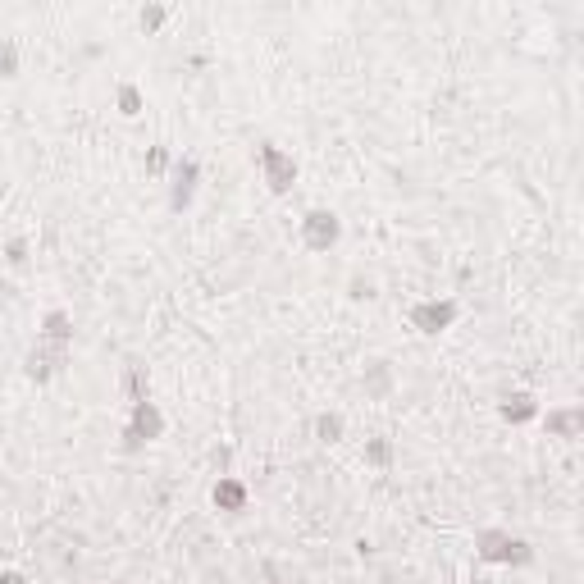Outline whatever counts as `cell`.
Masks as SVG:
<instances>
[{
	"instance_id": "obj_10",
	"label": "cell",
	"mask_w": 584,
	"mask_h": 584,
	"mask_svg": "<svg viewBox=\"0 0 584 584\" xmlns=\"http://www.w3.org/2000/svg\"><path fill=\"white\" fill-rule=\"evenodd\" d=\"M315 430H320V439H338V434H342V416H320V425H315Z\"/></svg>"
},
{
	"instance_id": "obj_3",
	"label": "cell",
	"mask_w": 584,
	"mask_h": 584,
	"mask_svg": "<svg viewBox=\"0 0 584 584\" xmlns=\"http://www.w3.org/2000/svg\"><path fill=\"white\" fill-rule=\"evenodd\" d=\"M333 238H338V220L324 215V210H310V215H306V242L315 247V251H324Z\"/></svg>"
},
{
	"instance_id": "obj_1",
	"label": "cell",
	"mask_w": 584,
	"mask_h": 584,
	"mask_svg": "<svg viewBox=\"0 0 584 584\" xmlns=\"http://www.w3.org/2000/svg\"><path fill=\"white\" fill-rule=\"evenodd\" d=\"M160 430H165V420H160V411L151 407V402H132V425H128V448H142V443L160 439Z\"/></svg>"
},
{
	"instance_id": "obj_9",
	"label": "cell",
	"mask_w": 584,
	"mask_h": 584,
	"mask_svg": "<svg viewBox=\"0 0 584 584\" xmlns=\"http://www.w3.org/2000/svg\"><path fill=\"white\" fill-rule=\"evenodd\" d=\"M46 338L64 347V338H69V320H64V315H51V320H46Z\"/></svg>"
},
{
	"instance_id": "obj_13",
	"label": "cell",
	"mask_w": 584,
	"mask_h": 584,
	"mask_svg": "<svg viewBox=\"0 0 584 584\" xmlns=\"http://www.w3.org/2000/svg\"><path fill=\"white\" fill-rule=\"evenodd\" d=\"M0 584H23V580H19V575H5V580H0Z\"/></svg>"
},
{
	"instance_id": "obj_4",
	"label": "cell",
	"mask_w": 584,
	"mask_h": 584,
	"mask_svg": "<svg viewBox=\"0 0 584 584\" xmlns=\"http://www.w3.org/2000/svg\"><path fill=\"white\" fill-rule=\"evenodd\" d=\"M452 315H457L452 301H425V306L416 310V324H420L425 333H439V329H448V324H452Z\"/></svg>"
},
{
	"instance_id": "obj_6",
	"label": "cell",
	"mask_w": 584,
	"mask_h": 584,
	"mask_svg": "<svg viewBox=\"0 0 584 584\" xmlns=\"http://www.w3.org/2000/svg\"><path fill=\"white\" fill-rule=\"evenodd\" d=\"M192 183H197V165L188 160V165H178V188H174V206L178 210L192 201Z\"/></svg>"
},
{
	"instance_id": "obj_7",
	"label": "cell",
	"mask_w": 584,
	"mask_h": 584,
	"mask_svg": "<svg viewBox=\"0 0 584 584\" xmlns=\"http://www.w3.org/2000/svg\"><path fill=\"white\" fill-rule=\"evenodd\" d=\"M215 502H220V507H233V511H238V507L247 502V493H242L238 484H229V479H224V484L215 488Z\"/></svg>"
},
{
	"instance_id": "obj_2",
	"label": "cell",
	"mask_w": 584,
	"mask_h": 584,
	"mask_svg": "<svg viewBox=\"0 0 584 584\" xmlns=\"http://www.w3.org/2000/svg\"><path fill=\"white\" fill-rule=\"evenodd\" d=\"M260 169H265V178H269L274 192H287V183L297 178V165H292L283 151H274V146H260Z\"/></svg>"
},
{
	"instance_id": "obj_5",
	"label": "cell",
	"mask_w": 584,
	"mask_h": 584,
	"mask_svg": "<svg viewBox=\"0 0 584 584\" xmlns=\"http://www.w3.org/2000/svg\"><path fill=\"white\" fill-rule=\"evenodd\" d=\"M479 543H484V548H479V552H484L488 562H511V557H525V552H516L520 543H511L507 534H484V539H479Z\"/></svg>"
},
{
	"instance_id": "obj_11",
	"label": "cell",
	"mask_w": 584,
	"mask_h": 584,
	"mask_svg": "<svg viewBox=\"0 0 584 584\" xmlns=\"http://www.w3.org/2000/svg\"><path fill=\"white\" fill-rule=\"evenodd\" d=\"M0 73H14V46H0Z\"/></svg>"
},
{
	"instance_id": "obj_12",
	"label": "cell",
	"mask_w": 584,
	"mask_h": 584,
	"mask_svg": "<svg viewBox=\"0 0 584 584\" xmlns=\"http://www.w3.org/2000/svg\"><path fill=\"white\" fill-rule=\"evenodd\" d=\"M119 105H123V114H137V91H132V87H123Z\"/></svg>"
},
{
	"instance_id": "obj_8",
	"label": "cell",
	"mask_w": 584,
	"mask_h": 584,
	"mask_svg": "<svg viewBox=\"0 0 584 584\" xmlns=\"http://www.w3.org/2000/svg\"><path fill=\"white\" fill-rule=\"evenodd\" d=\"M502 416H507V420H525V416H534V402H529L525 393H516V397H507Z\"/></svg>"
}]
</instances>
